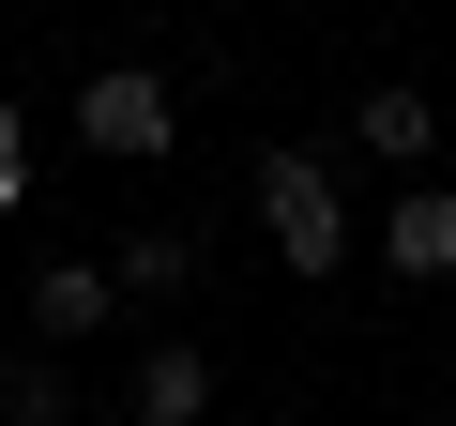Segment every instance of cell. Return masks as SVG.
<instances>
[{
  "mask_svg": "<svg viewBox=\"0 0 456 426\" xmlns=\"http://www.w3.org/2000/svg\"><path fill=\"white\" fill-rule=\"evenodd\" d=\"M259 229H274V259H289L305 290L350 259V198H335V168H320V152H259Z\"/></svg>",
  "mask_w": 456,
  "mask_h": 426,
  "instance_id": "6da1fadb",
  "label": "cell"
},
{
  "mask_svg": "<svg viewBox=\"0 0 456 426\" xmlns=\"http://www.w3.org/2000/svg\"><path fill=\"white\" fill-rule=\"evenodd\" d=\"M77 137H92L107 168H152V152L183 137V92H167V61H92V77H77Z\"/></svg>",
  "mask_w": 456,
  "mask_h": 426,
  "instance_id": "7a4b0ae2",
  "label": "cell"
},
{
  "mask_svg": "<svg viewBox=\"0 0 456 426\" xmlns=\"http://www.w3.org/2000/svg\"><path fill=\"white\" fill-rule=\"evenodd\" d=\"M380 274H395V290H456V183H395V213H380Z\"/></svg>",
  "mask_w": 456,
  "mask_h": 426,
  "instance_id": "3957f363",
  "label": "cell"
},
{
  "mask_svg": "<svg viewBox=\"0 0 456 426\" xmlns=\"http://www.w3.org/2000/svg\"><path fill=\"white\" fill-rule=\"evenodd\" d=\"M122 411H137V426H213V350H198V335H152L137 381H122Z\"/></svg>",
  "mask_w": 456,
  "mask_h": 426,
  "instance_id": "277c9868",
  "label": "cell"
},
{
  "mask_svg": "<svg viewBox=\"0 0 456 426\" xmlns=\"http://www.w3.org/2000/svg\"><path fill=\"white\" fill-rule=\"evenodd\" d=\"M350 137H365V152H380V168H395V183H426V152H441V107H426V92H411V77H380V92H365V107H350Z\"/></svg>",
  "mask_w": 456,
  "mask_h": 426,
  "instance_id": "5b68a950",
  "label": "cell"
},
{
  "mask_svg": "<svg viewBox=\"0 0 456 426\" xmlns=\"http://www.w3.org/2000/svg\"><path fill=\"white\" fill-rule=\"evenodd\" d=\"M92 320H122V274H107V259H46V274H31V335L61 350V335H92Z\"/></svg>",
  "mask_w": 456,
  "mask_h": 426,
  "instance_id": "8992f818",
  "label": "cell"
},
{
  "mask_svg": "<svg viewBox=\"0 0 456 426\" xmlns=\"http://www.w3.org/2000/svg\"><path fill=\"white\" fill-rule=\"evenodd\" d=\"M122 305H167V290H198V229H183V213H152V229H122Z\"/></svg>",
  "mask_w": 456,
  "mask_h": 426,
  "instance_id": "52a82bcc",
  "label": "cell"
},
{
  "mask_svg": "<svg viewBox=\"0 0 456 426\" xmlns=\"http://www.w3.org/2000/svg\"><path fill=\"white\" fill-rule=\"evenodd\" d=\"M0 426H77V381L46 350H16V365H0Z\"/></svg>",
  "mask_w": 456,
  "mask_h": 426,
  "instance_id": "ba28073f",
  "label": "cell"
},
{
  "mask_svg": "<svg viewBox=\"0 0 456 426\" xmlns=\"http://www.w3.org/2000/svg\"><path fill=\"white\" fill-rule=\"evenodd\" d=\"M16 198H31V122L0 107V213H16Z\"/></svg>",
  "mask_w": 456,
  "mask_h": 426,
  "instance_id": "9c48e42d",
  "label": "cell"
}]
</instances>
